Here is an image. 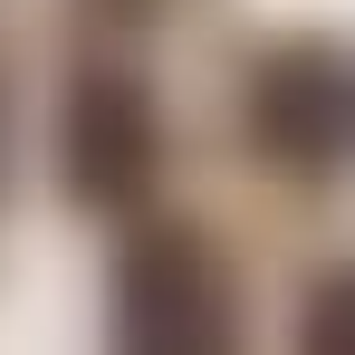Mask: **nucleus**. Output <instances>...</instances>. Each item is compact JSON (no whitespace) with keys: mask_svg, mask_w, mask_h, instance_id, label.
<instances>
[{"mask_svg":"<svg viewBox=\"0 0 355 355\" xmlns=\"http://www.w3.org/2000/svg\"><path fill=\"white\" fill-rule=\"evenodd\" d=\"M250 135L279 173H355V49L336 39H288L250 77Z\"/></svg>","mask_w":355,"mask_h":355,"instance_id":"nucleus-1","label":"nucleus"},{"mask_svg":"<svg viewBox=\"0 0 355 355\" xmlns=\"http://www.w3.org/2000/svg\"><path fill=\"white\" fill-rule=\"evenodd\" d=\"M116 336L125 346H173V355L231 336V279H221V259L202 250V231H144L125 250Z\"/></svg>","mask_w":355,"mask_h":355,"instance_id":"nucleus-2","label":"nucleus"},{"mask_svg":"<svg viewBox=\"0 0 355 355\" xmlns=\"http://www.w3.org/2000/svg\"><path fill=\"white\" fill-rule=\"evenodd\" d=\"M307 336L317 346H355V269H336L327 288L307 297Z\"/></svg>","mask_w":355,"mask_h":355,"instance_id":"nucleus-4","label":"nucleus"},{"mask_svg":"<svg viewBox=\"0 0 355 355\" xmlns=\"http://www.w3.org/2000/svg\"><path fill=\"white\" fill-rule=\"evenodd\" d=\"M67 173L87 202H135L154 173V96L135 77H87L67 96Z\"/></svg>","mask_w":355,"mask_h":355,"instance_id":"nucleus-3","label":"nucleus"}]
</instances>
